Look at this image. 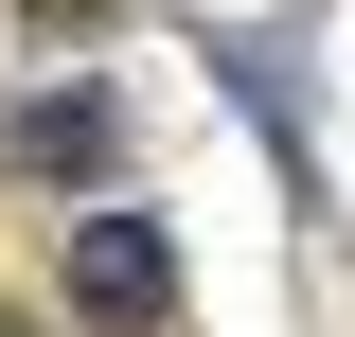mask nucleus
<instances>
[{"instance_id":"f257e3e1","label":"nucleus","mask_w":355,"mask_h":337,"mask_svg":"<svg viewBox=\"0 0 355 337\" xmlns=\"http://www.w3.org/2000/svg\"><path fill=\"white\" fill-rule=\"evenodd\" d=\"M71 320H107V337H160L178 320V231L160 213H71Z\"/></svg>"},{"instance_id":"f03ea898","label":"nucleus","mask_w":355,"mask_h":337,"mask_svg":"<svg viewBox=\"0 0 355 337\" xmlns=\"http://www.w3.org/2000/svg\"><path fill=\"white\" fill-rule=\"evenodd\" d=\"M18 160H36V178H89V160H107V89H53L36 125H18Z\"/></svg>"},{"instance_id":"7ed1b4c3","label":"nucleus","mask_w":355,"mask_h":337,"mask_svg":"<svg viewBox=\"0 0 355 337\" xmlns=\"http://www.w3.org/2000/svg\"><path fill=\"white\" fill-rule=\"evenodd\" d=\"M0 337H18V320H0Z\"/></svg>"}]
</instances>
